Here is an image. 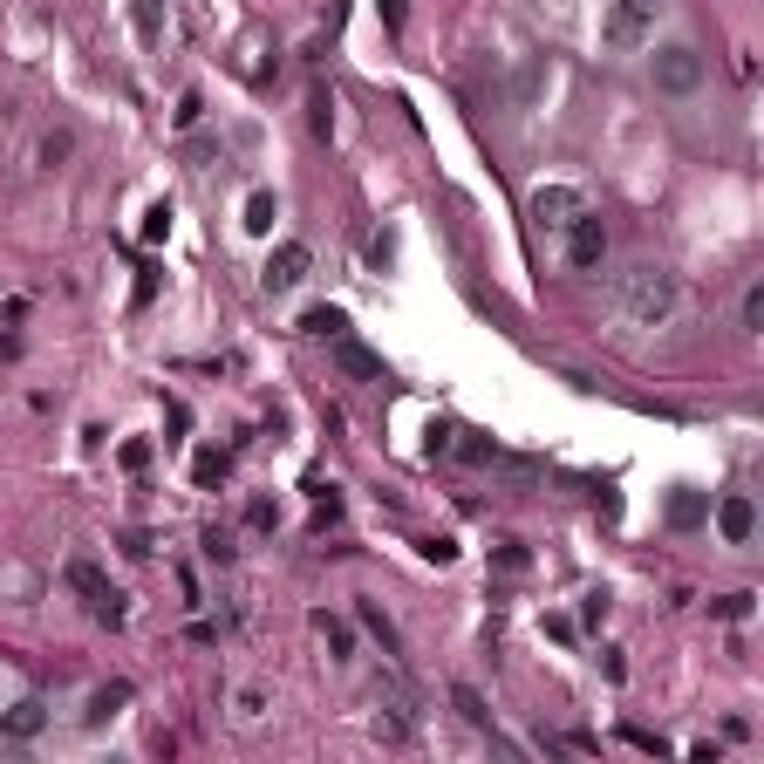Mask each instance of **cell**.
I'll return each instance as SVG.
<instances>
[{"label": "cell", "mask_w": 764, "mask_h": 764, "mask_svg": "<svg viewBox=\"0 0 764 764\" xmlns=\"http://www.w3.org/2000/svg\"><path fill=\"white\" fill-rule=\"evenodd\" d=\"M614 301H621V314L635 321V328H662L669 314H676V273L669 267H655V260H635V267L614 280Z\"/></svg>", "instance_id": "cell-1"}, {"label": "cell", "mask_w": 764, "mask_h": 764, "mask_svg": "<svg viewBox=\"0 0 764 764\" xmlns=\"http://www.w3.org/2000/svg\"><path fill=\"white\" fill-rule=\"evenodd\" d=\"M649 76H655V89H662V96H689V89H703L710 62H703V48L669 41V48H655V55H649Z\"/></svg>", "instance_id": "cell-2"}, {"label": "cell", "mask_w": 764, "mask_h": 764, "mask_svg": "<svg viewBox=\"0 0 764 764\" xmlns=\"http://www.w3.org/2000/svg\"><path fill=\"white\" fill-rule=\"evenodd\" d=\"M69 587L89 601V614H96V621H110V628L123 621V594L103 580V567H96V560H69Z\"/></svg>", "instance_id": "cell-3"}, {"label": "cell", "mask_w": 764, "mask_h": 764, "mask_svg": "<svg viewBox=\"0 0 764 764\" xmlns=\"http://www.w3.org/2000/svg\"><path fill=\"white\" fill-rule=\"evenodd\" d=\"M526 212H533V226H539V232H567L573 219L587 212V198H580V191H573V185H539V191H533V205H526Z\"/></svg>", "instance_id": "cell-4"}, {"label": "cell", "mask_w": 764, "mask_h": 764, "mask_svg": "<svg viewBox=\"0 0 764 764\" xmlns=\"http://www.w3.org/2000/svg\"><path fill=\"white\" fill-rule=\"evenodd\" d=\"M307 267H314V253H307L301 239H280V246L267 253L260 287H267V294H287V287H301V280H307Z\"/></svg>", "instance_id": "cell-5"}, {"label": "cell", "mask_w": 764, "mask_h": 764, "mask_svg": "<svg viewBox=\"0 0 764 764\" xmlns=\"http://www.w3.org/2000/svg\"><path fill=\"white\" fill-rule=\"evenodd\" d=\"M567 260H573L580 273H594L601 260H608V226H601L594 212H580V219L567 226Z\"/></svg>", "instance_id": "cell-6"}, {"label": "cell", "mask_w": 764, "mask_h": 764, "mask_svg": "<svg viewBox=\"0 0 764 764\" xmlns=\"http://www.w3.org/2000/svg\"><path fill=\"white\" fill-rule=\"evenodd\" d=\"M717 533L730 539V546H751V533H758V505L744 492H724L717 498Z\"/></svg>", "instance_id": "cell-7"}, {"label": "cell", "mask_w": 764, "mask_h": 764, "mask_svg": "<svg viewBox=\"0 0 764 764\" xmlns=\"http://www.w3.org/2000/svg\"><path fill=\"white\" fill-rule=\"evenodd\" d=\"M649 35H655V28H649V21H635L621 0L608 7V21H601V41H608V48H642Z\"/></svg>", "instance_id": "cell-8"}, {"label": "cell", "mask_w": 764, "mask_h": 764, "mask_svg": "<svg viewBox=\"0 0 764 764\" xmlns=\"http://www.w3.org/2000/svg\"><path fill=\"white\" fill-rule=\"evenodd\" d=\"M335 362H342L348 376H362V382H389L382 355H369V348H362V342H348V335H335Z\"/></svg>", "instance_id": "cell-9"}, {"label": "cell", "mask_w": 764, "mask_h": 764, "mask_svg": "<svg viewBox=\"0 0 764 764\" xmlns=\"http://www.w3.org/2000/svg\"><path fill=\"white\" fill-rule=\"evenodd\" d=\"M41 724H48V703H41V696H21V703L0 717V730H7V737H21V744H28V737H41Z\"/></svg>", "instance_id": "cell-10"}, {"label": "cell", "mask_w": 764, "mask_h": 764, "mask_svg": "<svg viewBox=\"0 0 764 764\" xmlns=\"http://www.w3.org/2000/svg\"><path fill=\"white\" fill-rule=\"evenodd\" d=\"M703 519H710V498L689 492V485H676V492H669V526L689 533V526H703Z\"/></svg>", "instance_id": "cell-11"}, {"label": "cell", "mask_w": 764, "mask_h": 764, "mask_svg": "<svg viewBox=\"0 0 764 764\" xmlns=\"http://www.w3.org/2000/svg\"><path fill=\"white\" fill-rule=\"evenodd\" d=\"M123 703H130V683H110V689H96V696H89V710H82V724L89 730H103L116 717V710H123Z\"/></svg>", "instance_id": "cell-12"}, {"label": "cell", "mask_w": 764, "mask_h": 764, "mask_svg": "<svg viewBox=\"0 0 764 764\" xmlns=\"http://www.w3.org/2000/svg\"><path fill=\"white\" fill-rule=\"evenodd\" d=\"M301 335L335 342V335H348V314H342V307H307V314H301Z\"/></svg>", "instance_id": "cell-13"}, {"label": "cell", "mask_w": 764, "mask_h": 764, "mask_svg": "<svg viewBox=\"0 0 764 764\" xmlns=\"http://www.w3.org/2000/svg\"><path fill=\"white\" fill-rule=\"evenodd\" d=\"M355 621H362V628H369V635L382 642V655H396V649H403V642H396V621H389V614H382L376 601H355Z\"/></svg>", "instance_id": "cell-14"}, {"label": "cell", "mask_w": 764, "mask_h": 764, "mask_svg": "<svg viewBox=\"0 0 764 764\" xmlns=\"http://www.w3.org/2000/svg\"><path fill=\"white\" fill-rule=\"evenodd\" d=\"M451 703H458V717H464L471 730H492V710H485V696H478L471 683H458V689H451Z\"/></svg>", "instance_id": "cell-15"}, {"label": "cell", "mask_w": 764, "mask_h": 764, "mask_svg": "<svg viewBox=\"0 0 764 764\" xmlns=\"http://www.w3.org/2000/svg\"><path fill=\"white\" fill-rule=\"evenodd\" d=\"M410 703H389V710H376V737H389V744H410Z\"/></svg>", "instance_id": "cell-16"}, {"label": "cell", "mask_w": 764, "mask_h": 764, "mask_svg": "<svg viewBox=\"0 0 764 764\" xmlns=\"http://www.w3.org/2000/svg\"><path fill=\"white\" fill-rule=\"evenodd\" d=\"M314 628H321V642L335 649V662H348V655H355V635H348V621H335V614H314Z\"/></svg>", "instance_id": "cell-17"}, {"label": "cell", "mask_w": 764, "mask_h": 764, "mask_svg": "<svg viewBox=\"0 0 764 764\" xmlns=\"http://www.w3.org/2000/svg\"><path fill=\"white\" fill-rule=\"evenodd\" d=\"M273 219H280V198H273V191H253V198H246V232H273Z\"/></svg>", "instance_id": "cell-18"}, {"label": "cell", "mask_w": 764, "mask_h": 764, "mask_svg": "<svg viewBox=\"0 0 764 764\" xmlns=\"http://www.w3.org/2000/svg\"><path fill=\"white\" fill-rule=\"evenodd\" d=\"M458 437H464V444H458L464 464H492V458H498V444L485 437V430H458Z\"/></svg>", "instance_id": "cell-19"}, {"label": "cell", "mask_w": 764, "mask_h": 764, "mask_svg": "<svg viewBox=\"0 0 764 764\" xmlns=\"http://www.w3.org/2000/svg\"><path fill=\"white\" fill-rule=\"evenodd\" d=\"M492 560H498V573H526V567H533V553H526L519 539H498V546H492Z\"/></svg>", "instance_id": "cell-20"}, {"label": "cell", "mask_w": 764, "mask_h": 764, "mask_svg": "<svg viewBox=\"0 0 764 764\" xmlns=\"http://www.w3.org/2000/svg\"><path fill=\"white\" fill-rule=\"evenodd\" d=\"M191 478H198V485H219V478H226V451H198V458H191Z\"/></svg>", "instance_id": "cell-21"}, {"label": "cell", "mask_w": 764, "mask_h": 764, "mask_svg": "<svg viewBox=\"0 0 764 764\" xmlns=\"http://www.w3.org/2000/svg\"><path fill=\"white\" fill-rule=\"evenodd\" d=\"M246 526H253V533H273V526H280V505H273V498H253V505H246Z\"/></svg>", "instance_id": "cell-22"}, {"label": "cell", "mask_w": 764, "mask_h": 764, "mask_svg": "<svg viewBox=\"0 0 764 764\" xmlns=\"http://www.w3.org/2000/svg\"><path fill=\"white\" fill-rule=\"evenodd\" d=\"M608 587H594V594H580V621H587V628H601V621H608Z\"/></svg>", "instance_id": "cell-23"}, {"label": "cell", "mask_w": 764, "mask_h": 764, "mask_svg": "<svg viewBox=\"0 0 764 764\" xmlns=\"http://www.w3.org/2000/svg\"><path fill=\"white\" fill-rule=\"evenodd\" d=\"M157 239H171V205H151V212H144V246H157Z\"/></svg>", "instance_id": "cell-24"}, {"label": "cell", "mask_w": 764, "mask_h": 764, "mask_svg": "<svg viewBox=\"0 0 764 764\" xmlns=\"http://www.w3.org/2000/svg\"><path fill=\"white\" fill-rule=\"evenodd\" d=\"M307 123H314V137H335V103L314 96V103H307Z\"/></svg>", "instance_id": "cell-25"}, {"label": "cell", "mask_w": 764, "mask_h": 764, "mask_svg": "<svg viewBox=\"0 0 764 764\" xmlns=\"http://www.w3.org/2000/svg\"><path fill=\"white\" fill-rule=\"evenodd\" d=\"M116 464H123V471H144V464H151V437H130V444L116 451Z\"/></svg>", "instance_id": "cell-26"}, {"label": "cell", "mask_w": 764, "mask_h": 764, "mask_svg": "<svg viewBox=\"0 0 764 764\" xmlns=\"http://www.w3.org/2000/svg\"><path fill=\"white\" fill-rule=\"evenodd\" d=\"M744 328H751V335L764 328V287H744Z\"/></svg>", "instance_id": "cell-27"}, {"label": "cell", "mask_w": 764, "mask_h": 764, "mask_svg": "<svg viewBox=\"0 0 764 764\" xmlns=\"http://www.w3.org/2000/svg\"><path fill=\"white\" fill-rule=\"evenodd\" d=\"M423 560H437V567H451V560H458V539H423Z\"/></svg>", "instance_id": "cell-28"}, {"label": "cell", "mask_w": 764, "mask_h": 764, "mask_svg": "<svg viewBox=\"0 0 764 764\" xmlns=\"http://www.w3.org/2000/svg\"><path fill=\"white\" fill-rule=\"evenodd\" d=\"M198 116H205V103H198V96H178V110H171V123H178V130H191Z\"/></svg>", "instance_id": "cell-29"}, {"label": "cell", "mask_w": 764, "mask_h": 764, "mask_svg": "<svg viewBox=\"0 0 764 764\" xmlns=\"http://www.w3.org/2000/svg\"><path fill=\"white\" fill-rule=\"evenodd\" d=\"M573 628H580L573 614H546V642H573Z\"/></svg>", "instance_id": "cell-30"}, {"label": "cell", "mask_w": 764, "mask_h": 764, "mask_svg": "<svg viewBox=\"0 0 764 764\" xmlns=\"http://www.w3.org/2000/svg\"><path fill=\"white\" fill-rule=\"evenodd\" d=\"M157 14H164V0H137V28H144V41L157 35Z\"/></svg>", "instance_id": "cell-31"}, {"label": "cell", "mask_w": 764, "mask_h": 764, "mask_svg": "<svg viewBox=\"0 0 764 764\" xmlns=\"http://www.w3.org/2000/svg\"><path fill=\"white\" fill-rule=\"evenodd\" d=\"M151 294H157V267H144V273H137V294H130V307H151Z\"/></svg>", "instance_id": "cell-32"}, {"label": "cell", "mask_w": 764, "mask_h": 764, "mask_svg": "<svg viewBox=\"0 0 764 764\" xmlns=\"http://www.w3.org/2000/svg\"><path fill=\"white\" fill-rule=\"evenodd\" d=\"M717 614H724V621H744V614H751V594H724Z\"/></svg>", "instance_id": "cell-33"}, {"label": "cell", "mask_w": 764, "mask_h": 764, "mask_svg": "<svg viewBox=\"0 0 764 764\" xmlns=\"http://www.w3.org/2000/svg\"><path fill=\"white\" fill-rule=\"evenodd\" d=\"M62 157H69V137H62V130H55V137H41V164H62Z\"/></svg>", "instance_id": "cell-34"}, {"label": "cell", "mask_w": 764, "mask_h": 764, "mask_svg": "<svg viewBox=\"0 0 764 764\" xmlns=\"http://www.w3.org/2000/svg\"><path fill=\"white\" fill-rule=\"evenodd\" d=\"M621 7H628V14H635V21H649V28H655V14H662V7H669V0H621Z\"/></svg>", "instance_id": "cell-35"}, {"label": "cell", "mask_w": 764, "mask_h": 764, "mask_svg": "<svg viewBox=\"0 0 764 764\" xmlns=\"http://www.w3.org/2000/svg\"><path fill=\"white\" fill-rule=\"evenodd\" d=\"M601 676H608V683H621V676H628V662H621V649H601Z\"/></svg>", "instance_id": "cell-36"}, {"label": "cell", "mask_w": 764, "mask_h": 764, "mask_svg": "<svg viewBox=\"0 0 764 764\" xmlns=\"http://www.w3.org/2000/svg\"><path fill=\"white\" fill-rule=\"evenodd\" d=\"M382 7V21H389V28H403V0H376Z\"/></svg>", "instance_id": "cell-37"}]
</instances>
